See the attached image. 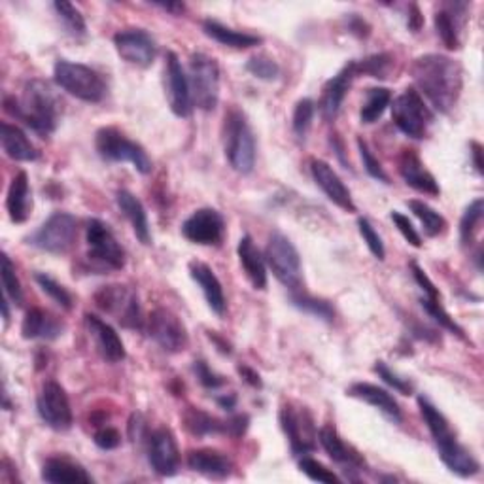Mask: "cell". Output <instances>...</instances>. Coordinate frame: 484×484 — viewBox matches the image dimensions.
<instances>
[{"label": "cell", "mask_w": 484, "mask_h": 484, "mask_svg": "<svg viewBox=\"0 0 484 484\" xmlns=\"http://www.w3.org/2000/svg\"><path fill=\"white\" fill-rule=\"evenodd\" d=\"M418 93L441 114H448L460 100L464 89V68L441 53H427L415 59L411 67Z\"/></svg>", "instance_id": "1"}, {"label": "cell", "mask_w": 484, "mask_h": 484, "mask_svg": "<svg viewBox=\"0 0 484 484\" xmlns=\"http://www.w3.org/2000/svg\"><path fill=\"white\" fill-rule=\"evenodd\" d=\"M5 112L23 121L42 139L56 132L61 118V100L44 79H31L23 88V97H5Z\"/></svg>", "instance_id": "2"}, {"label": "cell", "mask_w": 484, "mask_h": 484, "mask_svg": "<svg viewBox=\"0 0 484 484\" xmlns=\"http://www.w3.org/2000/svg\"><path fill=\"white\" fill-rule=\"evenodd\" d=\"M418 407H420L424 422L429 429V434H432V437L436 441V447L439 450V458L443 460V464L454 475H458L462 479L477 475L480 471V464L477 462L471 450L466 448L458 441V437H456L447 416L426 395L418 397Z\"/></svg>", "instance_id": "3"}, {"label": "cell", "mask_w": 484, "mask_h": 484, "mask_svg": "<svg viewBox=\"0 0 484 484\" xmlns=\"http://www.w3.org/2000/svg\"><path fill=\"white\" fill-rule=\"evenodd\" d=\"M224 148L233 171H237L238 174H250L254 171L256 137L247 114L238 109H231L226 114Z\"/></svg>", "instance_id": "4"}, {"label": "cell", "mask_w": 484, "mask_h": 484, "mask_svg": "<svg viewBox=\"0 0 484 484\" xmlns=\"http://www.w3.org/2000/svg\"><path fill=\"white\" fill-rule=\"evenodd\" d=\"M97 153L110 163H131L141 174H150L153 165L146 150L134 141H129L116 127H102L95 134Z\"/></svg>", "instance_id": "5"}, {"label": "cell", "mask_w": 484, "mask_h": 484, "mask_svg": "<svg viewBox=\"0 0 484 484\" xmlns=\"http://www.w3.org/2000/svg\"><path fill=\"white\" fill-rule=\"evenodd\" d=\"M53 79L68 95L84 102H100L106 97V84L102 76L82 63L59 59L53 67Z\"/></svg>", "instance_id": "6"}, {"label": "cell", "mask_w": 484, "mask_h": 484, "mask_svg": "<svg viewBox=\"0 0 484 484\" xmlns=\"http://www.w3.org/2000/svg\"><path fill=\"white\" fill-rule=\"evenodd\" d=\"M265 261L271 267L277 280L289 291L303 289V267L300 250L280 231L271 233L265 248Z\"/></svg>", "instance_id": "7"}, {"label": "cell", "mask_w": 484, "mask_h": 484, "mask_svg": "<svg viewBox=\"0 0 484 484\" xmlns=\"http://www.w3.org/2000/svg\"><path fill=\"white\" fill-rule=\"evenodd\" d=\"M392 120L395 127L415 141L427 137L434 123V112L415 88H407L392 104Z\"/></svg>", "instance_id": "8"}, {"label": "cell", "mask_w": 484, "mask_h": 484, "mask_svg": "<svg viewBox=\"0 0 484 484\" xmlns=\"http://www.w3.org/2000/svg\"><path fill=\"white\" fill-rule=\"evenodd\" d=\"M86 240L89 248L88 259L99 271H121L125 267V250L109 224L99 218L89 220L86 227Z\"/></svg>", "instance_id": "9"}, {"label": "cell", "mask_w": 484, "mask_h": 484, "mask_svg": "<svg viewBox=\"0 0 484 484\" xmlns=\"http://www.w3.org/2000/svg\"><path fill=\"white\" fill-rule=\"evenodd\" d=\"M190 89L192 100L203 112H210L220 100V67L206 53H194L190 58Z\"/></svg>", "instance_id": "10"}, {"label": "cell", "mask_w": 484, "mask_h": 484, "mask_svg": "<svg viewBox=\"0 0 484 484\" xmlns=\"http://www.w3.org/2000/svg\"><path fill=\"white\" fill-rule=\"evenodd\" d=\"M95 305L116 318V321L127 330H142L144 318L139 303V295L129 286L109 284L95 293Z\"/></svg>", "instance_id": "11"}, {"label": "cell", "mask_w": 484, "mask_h": 484, "mask_svg": "<svg viewBox=\"0 0 484 484\" xmlns=\"http://www.w3.org/2000/svg\"><path fill=\"white\" fill-rule=\"evenodd\" d=\"M78 237V220L68 212H53L51 216L31 235L26 245L47 254H67Z\"/></svg>", "instance_id": "12"}, {"label": "cell", "mask_w": 484, "mask_h": 484, "mask_svg": "<svg viewBox=\"0 0 484 484\" xmlns=\"http://www.w3.org/2000/svg\"><path fill=\"white\" fill-rule=\"evenodd\" d=\"M148 337L169 354L184 352L190 344V335L184 326V321L169 309H155L152 310L148 324H146Z\"/></svg>", "instance_id": "13"}, {"label": "cell", "mask_w": 484, "mask_h": 484, "mask_svg": "<svg viewBox=\"0 0 484 484\" xmlns=\"http://www.w3.org/2000/svg\"><path fill=\"white\" fill-rule=\"evenodd\" d=\"M37 411L42 422L56 429V432H67L72 427L74 416L70 409V401L65 388L58 381H46L37 397Z\"/></svg>", "instance_id": "14"}, {"label": "cell", "mask_w": 484, "mask_h": 484, "mask_svg": "<svg viewBox=\"0 0 484 484\" xmlns=\"http://www.w3.org/2000/svg\"><path fill=\"white\" fill-rule=\"evenodd\" d=\"M280 426L291 445V452L305 456L316 448L318 432L314 418L307 407L284 405L280 409Z\"/></svg>", "instance_id": "15"}, {"label": "cell", "mask_w": 484, "mask_h": 484, "mask_svg": "<svg viewBox=\"0 0 484 484\" xmlns=\"http://www.w3.org/2000/svg\"><path fill=\"white\" fill-rule=\"evenodd\" d=\"M182 235L199 247H218L226 235V220L216 208H199L182 224Z\"/></svg>", "instance_id": "16"}, {"label": "cell", "mask_w": 484, "mask_h": 484, "mask_svg": "<svg viewBox=\"0 0 484 484\" xmlns=\"http://www.w3.org/2000/svg\"><path fill=\"white\" fill-rule=\"evenodd\" d=\"M114 46L125 63L141 68L150 67L157 58V44L144 29H125L116 33Z\"/></svg>", "instance_id": "17"}, {"label": "cell", "mask_w": 484, "mask_h": 484, "mask_svg": "<svg viewBox=\"0 0 484 484\" xmlns=\"http://www.w3.org/2000/svg\"><path fill=\"white\" fill-rule=\"evenodd\" d=\"M165 89L169 97V106L174 116L187 118L192 114L194 100H192V89H190V79L182 67V61L174 51L167 53V63H165Z\"/></svg>", "instance_id": "18"}, {"label": "cell", "mask_w": 484, "mask_h": 484, "mask_svg": "<svg viewBox=\"0 0 484 484\" xmlns=\"http://www.w3.org/2000/svg\"><path fill=\"white\" fill-rule=\"evenodd\" d=\"M148 460L161 477H173L180 469V450L169 427H159L148 437Z\"/></svg>", "instance_id": "19"}, {"label": "cell", "mask_w": 484, "mask_h": 484, "mask_svg": "<svg viewBox=\"0 0 484 484\" xmlns=\"http://www.w3.org/2000/svg\"><path fill=\"white\" fill-rule=\"evenodd\" d=\"M318 441L321 445V448L326 450V454L330 458L342 468V471L348 475V479L356 480L358 473L363 471V458L360 456V452H356L351 445H346L342 441V437L339 436L337 429L331 424H326L320 427L318 432Z\"/></svg>", "instance_id": "20"}, {"label": "cell", "mask_w": 484, "mask_h": 484, "mask_svg": "<svg viewBox=\"0 0 484 484\" xmlns=\"http://www.w3.org/2000/svg\"><path fill=\"white\" fill-rule=\"evenodd\" d=\"M397 171L399 176L403 178L409 187H413L418 194H426L437 197L441 194V187L436 180V176L429 173L424 165V161L416 153V150H403L397 159Z\"/></svg>", "instance_id": "21"}, {"label": "cell", "mask_w": 484, "mask_h": 484, "mask_svg": "<svg viewBox=\"0 0 484 484\" xmlns=\"http://www.w3.org/2000/svg\"><path fill=\"white\" fill-rule=\"evenodd\" d=\"M310 174H312L316 185L320 187L321 192H324V195L333 205H337L344 212H356V205H354L351 190H348L344 182L341 180V176L333 171V167L330 163H326L324 159H312L310 161Z\"/></svg>", "instance_id": "22"}, {"label": "cell", "mask_w": 484, "mask_h": 484, "mask_svg": "<svg viewBox=\"0 0 484 484\" xmlns=\"http://www.w3.org/2000/svg\"><path fill=\"white\" fill-rule=\"evenodd\" d=\"M356 61L346 63L331 79H328L324 91L320 99V114L326 121H333L341 110V106L346 99L348 89H351L356 78Z\"/></svg>", "instance_id": "23"}, {"label": "cell", "mask_w": 484, "mask_h": 484, "mask_svg": "<svg viewBox=\"0 0 484 484\" xmlns=\"http://www.w3.org/2000/svg\"><path fill=\"white\" fill-rule=\"evenodd\" d=\"M84 318H86V326H88L91 337L95 339V344L99 348L100 356L110 363L123 362L127 356L125 344L120 339V335L116 333V330L109 324V321H104L97 314H89V312Z\"/></svg>", "instance_id": "24"}, {"label": "cell", "mask_w": 484, "mask_h": 484, "mask_svg": "<svg viewBox=\"0 0 484 484\" xmlns=\"http://www.w3.org/2000/svg\"><path fill=\"white\" fill-rule=\"evenodd\" d=\"M65 330V321L44 309H31L21 324V335L26 341H56Z\"/></svg>", "instance_id": "25"}, {"label": "cell", "mask_w": 484, "mask_h": 484, "mask_svg": "<svg viewBox=\"0 0 484 484\" xmlns=\"http://www.w3.org/2000/svg\"><path fill=\"white\" fill-rule=\"evenodd\" d=\"M187 468L192 471L206 477L224 480L233 473V460L226 452L214 450V448H197L187 452Z\"/></svg>", "instance_id": "26"}, {"label": "cell", "mask_w": 484, "mask_h": 484, "mask_svg": "<svg viewBox=\"0 0 484 484\" xmlns=\"http://www.w3.org/2000/svg\"><path fill=\"white\" fill-rule=\"evenodd\" d=\"M346 395L360 399V401L367 403V405L379 409L394 424H401V420H403L399 403L394 399V395L390 392H386L384 388H379L376 384L354 383L351 388L346 390Z\"/></svg>", "instance_id": "27"}, {"label": "cell", "mask_w": 484, "mask_h": 484, "mask_svg": "<svg viewBox=\"0 0 484 484\" xmlns=\"http://www.w3.org/2000/svg\"><path fill=\"white\" fill-rule=\"evenodd\" d=\"M190 277L201 288L210 310L214 314L224 316L226 309H227L226 293H224V286H222L220 279L216 277V273L212 271V267L203 263V261H192L190 263Z\"/></svg>", "instance_id": "28"}, {"label": "cell", "mask_w": 484, "mask_h": 484, "mask_svg": "<svg viewBox=\"0 0 484 484\" xmlns=\"http://www.w3.org/2000/svg\"><path fill=\"white\" fill-rule=\"evenodd\" d=\"M42 480L53 484H89L93 477L82 464L67 456H51L42 466Z\"/></svg>", "instance_id": "29"}, {"label": "cell", "mask_w": 484, "mask_h": 484, "mask_svg": "<svg viewBox=\"0 0 484 484\" xmlns=\"http://www.w3.org/2000/svg\"><path fill=\"white\" fill-rule=\"evenodd\" d=\"M6 210L14 224H25L33 212V194L29 185V174L19 171L8 187Z\"/></svg>", "instance_id": "30"}, {"label": "cell", "mask_w": 484, "mask_h": 484, "mask_svg": "<svg viewBox=\"0 0 484 484\" xmlns=\"http://www.w3.org/2000/svg\"><path fill=\"white\" fill-rule=\"evenodd\" d=\"M240 267L245 268V275L250 280V284L256 289L267 288V261L261 256L259 248L254 245V238L250 235H245L238 240L237 247Z\"/></svg>", "instance_id": "31"}, {"label": "cell", "mask_w": 484, "mask_h": 484, "mask_svg": "<svg viewBox=\"0 0 484 484\" xmlns=\"http://www.w3.org/2000/svg\"><path fill=\"white\" fill-rule=\"evenodd\" d=\"M0 142H3L5 153L14 161H21V163H31V161L40 157V152L29 141V137L17 125L8 121L0 125Z\"/></svg>", "instance_id": "32"}, {"label": "cell", "mask_w": 484, "mask_h": 484, "mask_svg": "<svg viewBox=\"0 0 484 484\" xmlns=\"http://www.w3.org/2000/svg\"><path fill=\"white\" fill-rule=\"evenodd\" d=\"M116 203L120 210L125 214V218L131 222L137 238L142 242L144 247L152 245V231H150V222H148V214H146L144 205L127 190H120L116 194Z\"/></svg>", "instance_id": "33"}, {"label": "cell", "mask_w": 484, "mask_h": 484, "mask_svg": "<svg viewBox=\"0 0 484 484\" xmlns=\"http://www.w3.org/2000/svg\"><path fill=\"white\" fill-rule=\"evenodd\" d=\"M203 33L214 42H218L226 47H233V49H248V47H256L261 44L259 37L235 31L231 29V26H226L216 19L203 21Z\"/></svg>", "instance_id": "34"}, {"label": "cell", "mask_w": 484, "mask_h": 484, "mask_svg": "<svg viewBox=\"0 0 484 484\" xmlns=\"http://www.w3.org/2000/svg\"><path fill=\"white\" fill-rule=\"evenodd\" d=\"M184 427L195 437H206V436H227V422L212 416L197 407H187L182 415Z\"/></svg>", "instance_id": "35"}, {"label": "cell", "mask_w": 484, "mask_h": 484, "mask_svg": "<svg viewBox=\"0 0 484 484\" xmlns=\"http://www.w3.org/2000/svg\"><path fill=\"white\" fill-rule=\"evenodd\" d=\"M464 19L466 16H456V3L445 6L443 10H439L434 17L436 21V31L439 35V38L443 40V44L448 49H460L462 47V40H460V26L464 23H460L458 19Z\"/></svg>", "instance_id": "36"}, {"label": "cell", "mask_w": 484, "mask_h": 484, "mask_svg": "<svg viewBox=\"0 0 484 484\" xmlns=\"http://www.w3.org/2000/svg\"><path fill=\"white\" fill-rule=\"evenodd\" d=\"M289 301L295 309H300L301 312L310 314L314 318L324 320V321H328V324H331V321L335 320V309L330 301L314 298V295H309L303 289L289 291Z\"/></svg>", "instance_id": "37"}, {"label": "cell", "mask_w": 484, "mask_h": 484, "mask_svg": "<svg viewBox=\"0 0 484 484\" xmlns=\"http://www.w3.org/2000/svg\"><path fill=\"white\" fill-rule=\"evenodd\" d=\"M392 102V91L388 88H371L365 93V102L362 106L360 118L363 123L371 125L374 121H379L386 109Z\"/></svg>", "instance_id": "38"}, {"label": "cell", "mask_w": 484, "mask_h": 484, "mask_svg": "<svg viewBox=\"0 0 484 484\" xmlns=\"http://www.w3.org/2000/svg\"><path fill=\"white\" fill-rule=\"evenodd\" d=\"M407 205H409V208H411V212L415 214V216L422 222L424 233L427 237H439V235H443L447 231L448 224L436 208H432L427 203L418 201V199H411Z\"/></svg>", "instance_id": "39"}, {"label": "cell", "mask_w": 484, "mask_h": 484, "mask_svg": "<svg viewBox=\"0 0 484 484\" xmlns=\"http://www.w3.org/2000/svg\"><path fill=\"white\" fill-rule=\"evenodd\" d=\"M53 10H56L61 25L65 26V31L74 37V38H84L88 35V25L86 19L74 5L59 0V3H53Z\"/></svg>", "instance_id": "40"}, {"label": "cell", "mask_w": 484, "mask_h": 484, "mask_svg": "<svg viewBox=\"0 0 484 484\" xmlns=\"http://www.w3.org/2000/svg\"><path fill=\"white\" fill-rule=\"evenodd\" d=\"M482 216H484V201L479 197L466 208L464 216L460 220V242L464 248L471 247L475 242V237L482 224Z\"/></svg>", "instance_id": "41"}, {"label": "cell", "mask_w": 484, "mask_h": 484, "mask_svg": "<svg viewBox=\"0 0 484 484\" xmlns=\"http://www.w3.org/2000/svg\"><path fill=\"white\" fill-rule=\"evenodd\" d=\"M0 277H3L5 295L14 305H23V288L16 275V265L8 258V254L0 256Z\"/></svg>", "instance_id": "42"}, {"label": "cell", "mask_w": 484, "mask_h": 484, "mask_svg": "<svg viewBox=\"0 0 484 484\" xmlns=\"http://www.w3.org/2000/svg\"><path fill=\"white\" fill-rule=\"evenodd\" d=\"M314 114H316V104L312 99H301L298 104H295L293 118H291V129H293L295 137H298L300 141L307 139V134H309L312 121H314Z\"/></svg>", "instance_id": "43"}, {"label": "cell", "mask_w": 484, "mask_h": 484, "mask_svg": "<svg viewBox=\"0 0 484 484\" xmlns=\"http://www.w3.org/2000/svg\"><path fill=\"white\" fill-rule=\"evenodd\" d=\"M35 280L40 286V289L47 295V298L56 301L61 309H65V310H70L72 309L74 300H72L70 291L63 284H59L56 279H51L46 273H37L35 275Z\"/></svg>", "instance_id": "44"}, {"label": "cell", "mask_w": 484, "mask_h": 484, "mask_svg": "<svg viewBox=\"0 0 484 484\" xmlns=\"http://www.w3.org/2000/svg\"><path fill=\"white\" fill-rule=\"evenodd\" d=\"M420 305H422V309L429 314V318H434L436 321H437V324L441 326V328H445L447 331H450V333H454V335H458L460 339H466V335H464V330L458 326V324H456V321H454V318L445 310V307H443V303H441V300H429V298H422L420 300Z\"/></svg>", "instance_id": "45"}, {"label": "cell", "mask_w": 484, "mask_h": 484, "mask_svg": "<svg viewBox=\"0 0 484 484\" xmlns=\"http://www.w3.org/2000/svg\"><path fill=\"white\" fill-rule=\"evenodd\" d=\"M394 65V58L390 53H374V56H369L362 61H356V74H367L371 78H379L384 79L388 78V72Z\"/></svg>", "instance_id": "46"}, {"label": "cell", "mask_w": 484, "mask_h": 484, "mask_svg": "<svg viewBox=\"0 0 484 484\" xmlns=\"http://www.w3.org/2000/svg\"><path fill=\"white\" fill-rule=\"evenodd\" d=\"M247 70L258 78L263 79V82H275V79L280 76V67L279 63L268 58V56H254L247 61Z\"/></svg>", "instance_id": "47"}, {"label": "cell", "mask_w": 484, "mask_h": 484, "mask_svg": "<svg viewBox=\"0 0 484 484\" xmlns=\"http://www.w3.org/2000/svg\"><path fill=\"white\" fill-rule=\"evenodd\" d=\"M358 231L367 245V248L371 250V254L379 261H384L386 248H384V242H383L379 231L374 229V226L367 218H358Z\"/></svg>", "instance_id": "48"}, {"label": "cell", "mask_w": 484, "mask_h": 484, "mask_svg": "<svg viewBox=\"0 0 484 484\" xmlns=\"http://www.w3.org/2000/svg\"><path fill=\"white\" fill-rule=\"evenodd\" d=\"M373 369L376 374H379V379H383L395 392H399L403 395H411L415 392V384L409 379H403V376H399L395 371H392L386 362H383V360L376 362Z\"/></svg>", "instance_id": "49"}, {"label": "cell", "mask_w": 484, "mask_h": 484, "mask_svg": "<svg viewBox=\"0 0 484 484\" xmlns=\"http://www.w3.org/2000/svg\"><path fill=\"white\" fill-rule=\"evenodd\" d=\"M300 469L314 482H328V484L341 482V477L337 473L328 469L324 464H320L318 460L310 458V456H303V458L300 460Z\"/></svg>", "instance_id": "50"}, {"label": "cell", "mask_w": 484, "mask_h": 484, "mask_svg": "<svg viewBox=\"0 0 484 484\" xmlns=\"http://www.w3.org/2000/svg\"><path fill=\"white\" fill-rule=\"evenodd\" d=\"M358 150H360V155H362V161H363V169H365V173H367L371 178H374V180H379V182H383V184H390V176L386 174L383 163H381L379 159L374 157V153L369 150L367 142H365L362 137L358 139Z\"/></svg>", "instance_id": "51"}, {"label": "cell", "mask_w": 484, "mask_h": 484, "mask_svg": "<svg viewBox=\"0 0 484 484\" xmlns=\"http://www.w3.org/2000/svg\"><path fill=\"white\" fill-rule=\"evenodd\" d=\"M390 218H392L394 226L397 227V231L403 235V238H405L411 247H415V248H420L422 247V237L416 231V227L413 226V222L405 216V214H401L397 210H392L390 212Z\"/></svg>", "instance_id": "52"}, {"label": "cell", "mask_w": 484, "mask_h": 484, "mask_svg": "<svg viewBox=\"0 0 484 484\" xmlns=\"http://www.w3.org/2000/svg\"><path fill=\"white\" fill-rule=\"evenodd\" d=\"M194 373L197 374L199 383H201L205 388H208V390H218V388H222V386L227 383L222 374L214 373V371L208 367V363L203 362V360H197V362L194 363Z\"/></svg>", "instance_id": "53"}, {"label": "cell", "mask_w": 484, "mask_h": 484, "mask_svg": "<svg viewBox=\"0 0 484 484\" xmlns=\"http://www.w3.org/2000/svg\"><path fill=\"white\" fill-rule=\"evenodd\" d=\"M93 441L102 450H114V448H118L121 445V434L118 432L116 427L104 426V427L97 429Z\"/></svg>", "instance_id": "54"}, {"label": "cell", "mask_w": 484, "mask_h": 484, "mask_svg": "<svg viewBox=\"0 0 484 484\" xmlns=\"http://www.w3.org/2000/svg\"><path fill=\"white\" fill-rule=\"evenodd\" d=\"M411 268H413V277H415L416 284H418V286L422 288V291H424V298H429V300H441L439 289L436 288V284H434L432 280H429V277L426 275L424 268H422L416 261L411 263Z\"/></svg>", "instance_id": "55"}, {"label": "cell", "mask_w": 484, "mask_h": 484, "mask_svg": "<svg viewBox=\"0 0 484 484\" xmlns=\"http://www.w3.org/2000/svg\"><path fill=\"white\" fill-rule=\"evenodd\" d=\"M227 422V436L231 437H242L247 434V429L250 426V416L248 415H235L226 420Z\"/></svg>", "instance_id": "56"}, {"label": "cell", "mask_w": 484, "mask_h": 484, "mask_svg": "<svg viewBox=\"0 0 484 484\" xmlns=\"http://www.w3.org/2000/svg\"><path fill=\"white\" fill-rule=\"evenodd\" d=\"M237 371H238V374H240L242 379H245V381H247L250 386H254V388H263V381H261L259 373H258L256 369H252L250 365L242 363V365H238V367H237Z\"/></svg>", "instance_id": "57"}, {"label": "cell", "mask_w": 484, "mask_h": 484, "mask_svg": "<svg viewBox=\"0 0 484 484\" xmlns=\"http://www.w3.org/2000/svg\"><path fill=\"white\" fill-rule=\"evenodd\" d=\"M348 29H351L356 37L363 38V37H369L371 26H369L362 17H358L356 14H352L351 19H348Z\"/></svg>", "instance_id": "58"}, {"label": "cell", "mask_w": 484, "mask_h": 484, "mask_svg": "<svg viewBox=\"0 0 484 484\" xmlns=\"http://www.w3.org/2000/svg\"><path fill=\"white\" fill-rule=\"evenodd\" d=\"M424 25V16L420 12V8L416 5L409 6V19H407V26L411 33H418Z\"/></svg>", "instance_id": "59"}, {"label": "cell", "mask_w": 484, "mask_h": 484, "mask_svg": "<svg viewBox=\"0 0 484 484\" xmlns=\"http://www.w3.org/2000/svg\"><path fill=\"white\" fill-rule=\"evenodd\" d=\"M471 159H473V167L479 176L484 174V163H482V144L473 141L471 142Z\"/></svg>", "instance_id": "60"}, {"label": "cell", "mask_w": 484, "mask_h": 484, "mask_svg": "<svg viewBox=\"0 0 484 484\" xmlns=\"http://www.w3.org/2000/svg\"><path fill=\"white\" fill-rule=\"evenodd\" d=\"M208 337H210V341H214V342H216V346H218V351L220 352H224V354H231L233 351H231V344L226 341V339H222L216 331H208Z\"/></svg>", "instance_id": "61"}, {"label": "cell", "mask_w": 484, "mask_h": 484, "mask_svg": "<svg viewBox=\"0 0 484 484\" xmlns=\"http://www.w3.org/2000/svg\"><path fill=\"white\" fill-rule=\"evenodd\" d=\"M216 401H218V405H220L222 409H226V411H233L235 405H237V395H235V394L220 395V397H216Z\"/></svg>", "instance_id": "62"}, {"label": "cell", "mask_w": 484, "mask_h": 484, "mask_svg": "<svg viewBox=\"0 0 484 484\" xmlns=\"http://www.w3.org/2000/svg\"><path fill=\"white\" fill-rule=\"evenodd\" d=\"M155 6L161 8V10H167L171 14H182L185 10V6L182 3H167V5L165 3H155Z\"/></svg>", "instance_id": "63"}, {"label": "cell", "mask_w": 484, "mask_h": 484, "mask_svg": "<svg viewBox=\"0 0 484 484\" xmlns=\"http://www.w3.org/2000/svg\"><path fill=\"white\" fill-rule=\"evenodd\" d=\"M3 318H5V324L8 326V321H10V309H8V298L5 295V300H3Z\"/></svg>", "instance_id": "64"}]
</instances>
